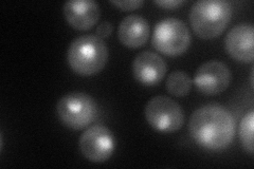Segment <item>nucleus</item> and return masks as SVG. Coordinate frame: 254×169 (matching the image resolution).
Instances as JSON below:
<instances>
[{
  "label": "nucleus",
  "mask_w": 254,
  "mask_h": 169,
  "mask_svg": "<svg viewBox=\"0 0 254 169\" xmlns=\"http://www.w3.org/2000/svg\"><path fill=\"white\" fill-rule=\"evenodd\" d=\"M64 16L69 25L79 31H86L97 25L100 19V6L93 0H72L64 4Z\"/></svg>",
  "instance_id": "9b49d317"
},
{
  "label": "nucleus",
  "mask_w": 254,
  "mask_h": 169,
  "mask_svg": "<svg viewBox=\"0 0 254 169\" xmlns=\"http://www.w3.org/2000/svg\"><path fill=\"white\" fill-rule=\"evenodd\" d=\"M190 43V32L181 19L164 18L155 26L152 44L157 51L164 55L178 56L184 54Z\"/></svg>",
  "instance_id": "39448f33"
},
{
  "label": "nucleus",
  "mask_w": 254,
  "mask_h": 169,
  "mask_svg": "<svg viewBox=\"0 0 254 169\" xmlns=\"http://www.w3.org/2000/svg\"><path fill=\"white\" fill-rule=\"evenodd\" d=\"M232 5L225 0H199L190 11V22L196 35L203 39L219 36L231 20Z\"/></svg>",
  "instance_id": "7ed1b4c3"
},
{
  "label": "nucleus",
  "mask_w": 254,
  "mask_h": 169,
  "mask_svg": "<svg viewBox=\"0 0 254 169\" xmlns=\"http://www.w3.org/2000/svg\"><path fill=\"white\" fill-rule=\"evenodd\" d=\"M253 128H254V112L250 110L244 115L240 124V139L244 148L249 155H253Z\"/></svg>",
  "instance_id": "4468645a"
},
{
  "label": "nucleus",
  "mask_w": 254,
  "mask_h": 169,
  "mask_svg": "<svg viewBox=\"0 0 254 169\" xmlns=\"http://www.w3.org/2000/svg\"><path fill=\"white\" fill-rule=\"evenodd\" d=\"M232 72L225 62L209 60L198 67L194 83L197 89L206 95H216L228 89L231 84Z\"/></svg>",
  "instance_id": "6e6552de"
},
{
  "label": "nucleus",
  "mask_w": 254,
  "mask_h": 169,
  "mask_svg": "<svg viewBox=\"0 0 254 169\" xmlns=\"http://www.w3.org/2000/svg\"><path fill=\"white\" fill-rule=\"evenodd\" d=\"M168 65L160 55L144 51L139 53L132 61V74L139 83L145 86H155L163 79Z\"/></svg>",
  "instance_id": "1a4fd4ad"
},
{
  "label": "nucleus",
  "mask_w": 254,
  "mask_h": 169,
  "mask_svg": "<svg viewBox=\"0 0 254 169\" xmlns=\"http://www.w3.org/2000/svg\"><path fill=\"white\" fill-rule=\"evenodd\" d=\"M155 3L164 9H175V7H179L184 4L185 1L184 0H157Z\"/></svg>",
  "instance_id": "f3484780"
},
{
  "label": "nucleus",
  "mask_w": 254,
  "mask_h": 169,
  "mask_svg": "<svg viewBox=\"0 0 254 169\" xmlns=\"http://www.w3.org/2000/svg\"><path fill=\"white\" fill-rule=\"evenodd\" d=\"M109 56L107 45L97 35H81L71 42L67 51L70 68L79 75L99 73L106 66Z\"/></svg>",
  "instance_id": "f03ea898"
},
{
  "label": "nucleus",
  "mask_w": 254,
  "mask_h": 169,
  "mask_svg": "<svg viewBox=\"0 0 254 169\" xmlns=\"http://www.w3.org/2000/svg\"><path fill=\"white\" fill-rule=\"evenodd\" d=\"M57 113L61 122L70 129L82 130L98 116V105L89 94L73 91L58 102Z\"/></svg>",
  "instance_id": "20e7f679"
},
{
  "label": "nucleus",
  "mask_w": 254,
  "mask_h": 169,
  "mask_svg": "<svg viewBox=\"0 0 254 169\" xmlns=\"http://www.w3.org/2000/svg\"><path fill=\"white\" fill-rule=\"evenodd\" d=\"M165 85L166 89L172 95L182 98L190 93L193 80L185 71H173L166 79Z\"/></svg>",
  "instance_id": "ddd939ff"
},
{
  "label": "nucleus",
  "mask_w": 254,
  "mask_h": 169,
  "mask_svg": "<svg viewBox=\"0 0 254 169\" xmlns=\"http://www.w3.org/2000/svg\"><path fill=\"white\" fill-rule=\"evenodd\" d=\"M113 30H114L113 23L109 21H103L98 26L97 30H95V34H97V36L101 37L102 39L107 38L111 35V33H113Z\"/></svg>",
  "instance_id": "dca6fc26"
},
{
  "label": "nucleus",
  "mask_w": 254,
  "mask_h": 169,
  "mask_svg": "<svg viewBox=\"0 0 254 169\" xmlns=\"http://www.w3.org/2000/svg\"><path fill=\"white\" fill-rule=\"evenodd\" d=\"M189 131L199 146L218 151L226 149L233 142L235 120L226 107L217 104L204 105L190 115Z\"/></svg>",
  "instance_id": "f257e3e1"
},
{
  "label": "nucleus",
  "mask_w": 254,
  "mask_h": 169,
  "mask_svg": "<svg viewBox=\"0 0 254 169\" xmlns=\"http://www.w3.org/2000/svg\"><path fill=\"white\" fill-rule=\"evenodd\" d=\"M253 36L254 28L252 23H238L228 32L225 37L226 51L238 61H253Z\"/></svg>",
  "instance_id": "9d476101"
},
{
  "label": "nucleus",
  "mask_w": 254,
  "mask_h": 169,
  "mask_svg": "<svg viewBox=\"0 0 254 169\" xmlns=\"http://www.w3.org/2000/svg\"><path fill=\"white\" fill-rule=\"evenodd\" d=\"M147 123L155 130L171 133L180 130L185 124V111L169 96L157 95L150 99L144 109Z\"/></svg>",
  "instance_id": "423d86ee"
},
{
  "label": "nucleus",
  "mask_w": 254,
  "mask_h": 169,
  "mask_svg": "<svg viewBox=\"0 0 254 169\" xmlns=\"http://www.w3.org/2000/svg\"><path fill=\"white\" fill-rule=\"evenodd\" d=\"M150 34V27L147 19L138 14L126 16L120 22L118 38L122 45L128 48H140L144 46Z\"/></svg>",
  "instance_id": "f8f14e48"
},
{
  "label": "nucleus",
  "mask_w": 254,
  "mask_h": 169,
  "mask_svg": "<svg viewBox=\"0 0 254 169\" xmlns=\"http://www.w3.org/2000/svg\"><path fill=\"white\" fill-rule=\"evenodd\" d=\"M82 155L94 163H103L114 155L115 135L104 125H93L83 132L78 141Z\"/></svg>",
  "instance_id": "0eeeda50"
},
{
  "label": "nucleus",
  "mask_w": 254,
  "mask_h": 169,
  "mask_svg": "<svg viewBox=\"0 0 254 169\" xmlns=\"http://www.w3.org/2000/svg\"><path fill=\"white\" fill-rule=\"evenodd\" d=\"M111 3L120 7L123 11H132L139 9V7L144 3L142 0H129V1H117V0H111Z\"/></svg>",
  "instance_id": "2eb2a0df"
}]
</instances>
